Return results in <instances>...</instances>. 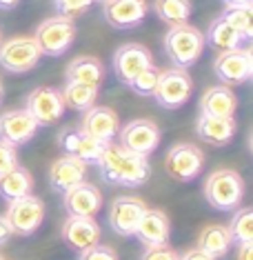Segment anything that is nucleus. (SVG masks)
I'll return each instance as SVG.
<instances>
[{
    "label": "nucleus",
    "instance_id": "4be33fe9",
    "mask_svg": "<svg viewBox=\"0 0 253 260\" xmlns=\"http://www.w3.org/2000/svg\"><path fill=\"white\" fill-rule=\"evenodd\" d=\"M238 98L229 87H209L200 98V116L211 118H233Z\"/></svg>",
    "mask_w": 253,
    "mask_h": 260
},
{
    "label": "nucleus",
    "instance_id": "2eb2a0df",
    "mask_svg": "<svg viewBox=\"0 0 253 260\" xmlns=\"http://www.w3.org/2000/svg\"><path fill=\"white\" fill-rule=\"evenodd\" d=\"M118 129H120V120H118V114L109 107H89L82 114L80 120V132L87 134L89 138L98 140V143L107 145L118 136Z\"/></svg>",
    "mask_w": 253,
    "mask_h": 260
},
{
    "label": "nucleus",
    "instance_id": "a211bd4d",
    "mask_svg": "<svg viewBox=\"0 0 253 260\" xmlns=\"http://www.w3.org/2000/svg\"><path fill=\"white\" fill-rule=\"evenodd\" d=\"M58 145H60V149L64 151V156H74L87 165L96 162L104 149L102 143L89 138L87 134H82L80 129H74V127L62 129L60 136H58Z\"/></svg>",
    "mask_w": 253,
    "mask_h": 260
},
{
    "label": "nucleus",
    "instance_id": "a18cd8bd",
    "mask_svg": "<svg viewBox=\"0 0 253 260\" xmlns=\"http://www.w3.org/2000/svg\"><path fill=\"white\" fill-rule=\"evenodd\" d=\"M100 3H104V0H100Z\"/></svg>",
    "mask_w": 253,
    "mask_h": 260
},
{
    "label": "nucleus",
    "instance_id": "c9c22d12",
    "mask_svg": "<svg viewBox=\"0 0 253 260\" xmlns=\"http://www.w3.org/2000/svg\"><path fill=\"white\" fill-rule=\"evenodd\" d=\"M140 260H180V253L171 249L169 245H160V247H147L142 258Z\"/></svg>",
    "mask_w": 253,
    "mask_h": 260
},
{
    "label": "nucleus",
    "instance_id": "393cba45",
    "mask_svg": "<svg viewBox=\"0 0 253 260\" xmlns=\"http://www.w3.org/2000/svg\"><path fill=\"white\" fill-rule=\"evenodd\" d=\"M204 43H209V47H213V49L220 51V54L244 47L242 36H240L222 16H218L215 20H211L207 34H204Z\"/></svg>",
    "mask_w": 253,
    "mask_h": 260
},
{
    "label": "nucleus",
    "instance_id": "a19ab883",
    "mask_svg": "<svg viewBox=\"0 0 253 260\" xmlns=\"http://www.w3.org/2000/svg\"><path fill=\"white\" fill-rule=\"evenodd\" d=\"M227 7H242V5H251V0H225Z\"/></svg>",
    "mask_w": 253,
    "mask_h": 260
},
{
    "label": "nucleus",
    "instance_id": "f3484780",
    "mask_svg": "<svg viewBox=\"0 0 253 260\" xmlns=\"http://www.w3.org/2000/svg\"><path fill=\"white\" fill-rule=\"evenodd\" d=\"M36 132L38 122L25 109H9L0 116V140L14 147L27 145L36 136Z\"/></svg>",
    "mask_w": 253,
    "mask_h": 260
},
{
    "label": "nucleus",
    "instance_id": "58836bf2",
    "mask_svg": "<svg viewBox=\"0 0 253 260\" xmlns=\"http://www.w3.org/2000/svg\"><path fill=\"white\" fill-rule=\"evenodd\" d=\"M11 238V229H9V224L5 222V218L0 216V245H5Z\"/></svg>",
    "mask_w": 253,
    "mask_h": 260
},
{
    "label": "nucleus",
    "instance_id": "473e14b6",
    "mask_svg": "<svg viewBox=\"0 0 253 260\" xmlns=\"http://www.w3.org/2000/svg\"><path fill=\"white\" fill-rule=\"evenodd\" d=\"M56 9H58V16H62V18H78V16L87 14L89 7L93 5V0H54Z\"/></svg>",
    "mask_w": 253,
    "mask_h": 260
},
{
    "label": "nucleus",
    "instance_id": "ea45409f",
    "mask_svg": "<svg viewBox=\"0 0 253 260\" xmlns=\"http://www.w3.org/2000/svg\"><path fill=\"white\" fill-rule=\"evenodd\" d=\"M20 5V0H0V11H11Z\"/></svg>",
    "mask_w": 253,
    "mask_h": 260
},
{
    "label": "nucleus",
    "instance_id": "ddd939ff",
    "mask_svg": "<svg viewBox=\"0 0 253 260\" xmlns=\"http://www.w3.org/2000/svg\"><path fill=\"white\" fill-rule=\"evenodd\" d=\"M151 64H154L151 51L147 49L144 45H138V43H129V45L118 47L114 54V74H116V78L120 82H125V85H129L140 72H144Z\"/></svg>",
    "mask_w": 253,
    "mask_h": 260
},
{
    "label": "nucleus",
    "instance_id": "39448f33",
    "mask_svg": "<svg viewBox=\"0 0 253 260\" xmlns=\"http://www.w3.org/2000/svg\"><path fill=\"white\" fill-rule=\"evenodd\" d=\"M193 80L185 69H164L160 72L158 85L154 89V100L162 109H178L191 98Z\"/></svg>",
    "mask_w": 253,
    "mask_h": 260
},
{
    "label": "nucleus",
    "instance_id": "20e7f679",
    "mask_svg": "<svg viewBox=\"0 0 253 260\" xmlns=\"http://www.w3.org/2000/svg\"><path fill=\"white\" fill-rule=\"evenodd\" d=\"M76 34L78 31H76L74 20L54 16V18H47L36 27L33 40H36L43 56H62L64 51L71 49Z\"/></svg>",
    "mask_w": 253,
    "mask_h": 260
},
{
    "label": "nucleus",
    "instance_id": "9b49d317",
    "mask_svg": "<svg viewBox=\"0 0 253 260\" xmlns=\"http://www.w3.org/2000/svg\"><path fill=\"white\" fill-rule=\"evenodd\" d=\"M25 111L38 122V127H49L62 118L64 100L56 87H36L25 100Z\"/></svg>",
    "mask_w": 253,
    "mask_h": 260
},
{
    "label": "nucleus",
    "instance_id": "9d476101",
    "mask_svg": "<svg viewBox=\"0 0 253 260\" xmlns=\"http://www.w3.org/2000/svg\"><path fill=\"white\" fill-rule=\"evenodd\" d=\"M204 167V153L200 151V147L193 143H180L173 145L167 151L164 158V169L178 182H189L196 176H200V171Z\"/></svg>",
    "mask_w": 253,
    "mask_h": 260
},
{
    "label": "nucleus",
    "instance_id": "c03bdc74",
    "mask_svg": "<svg viewBox=\"0 0 253 260\" xmlns=\"http://www.w3.org/2000/svg\"><path fill=\"white\" fill-rule=\"evenodd\" d=\"M0 260H5V258H3V256H0Z\"/></svg>",
    "mask_w": 253,
    "mask_h": 260
},
{
    "label": "nucleus",
    "instance_id": "7c9ffc66",
    "mask_svg": "<svg viewBox=\"0 0 253 260\" xmlns=\"http://www.w3.org/2000/svg\"><path fill=\"white\" fill-rule=\"evenodd\" d=\"M229 234H231L233 242H253V209L251 207H242L235 209V216L229 224Z\"/></svg>",
    "mask_w": 253,
    "mask_h": 260
},
{
    "label": "nucleus",
    "instance_id": "c85d7f7f",
    "mask_svg": "<svg viewBox=\"0 0 253 260\" xmlns=\"http://www.w3.org/2000/svg\"><path fill=\"white\" fill-rule=\"evenodd\" d=\"M156 16L167 25H187V20L193 14L191 0H156L154 3Z\"/></svg>",
    "mask_w": 253,
    "mask_h": 260
},
{
    "label": "nucleus",
    "instance_id": "37998d69",
    "mask_svg": "<svg viewBox=\"0 0 253 260\" xmlns=\"http://www.w3.org/2000/svg\"><path fill=\"white\" fill-rule=\"evenodd\" d=\"M0 45H3V29H0Z\"/></svg>",
    "mask_w": 253,
    "mask_h": 260
},
{
    "label": "nucleus",
    "instance_id": "f8f14e48",
    "mask_svg": "<svg viewBox=\"0 0 253 260\" xmlns=\"http://www.w3.org/2000/svg\"><path fill=\"white\" fill-rule=\"evenodd\" d=\"M149 5L147 0H104L102 16L104 22L118 31H129L144 22Z\"/></svg>",
    "mask_w": 253,
    "mask_h": 260
},
{
    "label": "nucleus",
    "instance_id": "aec40b11",
    "mask_svg": "<svg viewBox=\"0 0 253 260\" xmlns=\"http://www.w3.org/2000/svg\"><path fill=\"white\" fill-rule=\"evenodd\" d=\"M169 234H171V224H169L167 214L160 209H147L140 218L133 236L144 247H160L169 245Z\"/></svg>",
    "mask_w": 253,
    "mask_h": 260
},
{
    "label": "nucleus",
    "instance_id": "e433bc0d",
    "mask_svg": "<svg viewBox=\"0 0 253 260\" xmlns=\"http://www.w3.org/2000/svg\"><path fill=\"white\" fill-rule=\"evenodd\" d=\"M235 256L238 260H253V242H240Z\"/></svg>",
    "mask_w": 253,
    "mask_h": 260
},
{
    "label": "nucleus",
    "instance_id": "f03ea898",
    "mask_svg": "<svg viewBox=\"0 0 253 260\" xmlns=\"http://www.w3.org/2000/svg\"><path fill=\"white\" fill-rule=\"evenodd\" d=\"M164 51L175 69L193 67L204 51V34L191 25H175L164 36Z\"/></svg>",
    "mask_w": 253,
    "mask_h": 260
},
{
    "label": "nucleus",
    "instance_id": "b1692460",
    "mask_svg": "<svg viewBox=\"0 0 253 260\" xmlns=\"http://www.w3.org/2000/svg\"><path fill=\"white\" fill-rule=\"evenodd\" d=\"M235 118H211V116H200L196 134L200 136V140L209 145H227L229 140L235 136Z\"/></svg>",
    "mask_w": 253,
    "mask_h": 260
},
{
    "label": "nucleus",
    "instance_id": "6e6552de",
    "mask_svg": "<svg viewBox=\"0 0 253 260\" xmlns=\"http://www.w3.org/2000/svg\"><path fill=\"white\" fill-rule=\"evenodd\" d=\"M40 49L36 45L33 36H18L9 38L0 45V64L7 69L9 74H25L31 72L40 62Z\"/></svg>",
    "mask_w": 253,
    "mask_h": 260
},
{
    "label": "nucleus",
    "instance_id": "dca6fc26",
    "mask_svg": "<svg viewBox=\"0 0 253 260\" xmlns=\"http://www.w3.org/2000/svg\"><path fill=\"white\" fill-rule=\"evenodd\" d=\"M62 205L69 216L93 218L102 207V193L91 182H80L62 193Z\"/></svg>",
    "mask_w": 253,
    "mask_h": 260
},
{
    "label": "nucleus",
    "instance_id": "cd10ccee",
    "mask_svg": "<svg viewBox=\"0 0 253 260\" xmlns=\"http://www.w3.org/2000/svg\"><path fill=\"white\" fill-rule=\"evenodd\" d=\"M60 96L64 100V107H71L74 111H87L89 107L96 105L98 87L82 85V82H67V80H64V87H62Z\"/></svg>",
    "mask_w": 253,
    "mask_h": 260
},
{
    "label": "nucleus",
    "instance_id": "79ce46f5",
    "mask_svg": "<svg viewBox=\"0 0 253 260\" xmlns=\"http://www.w3.org/2000/svg\"><path fill=\"white\" fill-rule=\"evenodd\" d=\"M3 98H5V89H3V80H0V103H3Z\"/></svg>",
    "mask_w": 253,
    "mask_h": 260
},
{
    "label": "nucleus",
    "instance_id": "bb28decb",
    "mask_svg": "<svg viewBox=\"0 0 253 260\" xmlns=\"http://www.w3.org/2000/svg\"><path fill=\"white\" fill-rule=\"evenodd\" d=\"M33 189V178L29 174V169L16 165L14 169H9L5 176H0V198L14 203L18 198H25L31 193Z\"/></svg>",
    "mask_w": 253,
    "mask_h": 260
},
{
    "label": "nucleus",
    "instance_id": "0eeeda50",
    "mask_svg": "<svg viewBox=\"0 0 253 260\" xmlns=\"http://www.w3.org/2000/svg\"><path fill=\"white\" fill-rule=\"evenodd\" d=\"M3 218H5V222L9 224L11 234L31 236L40 224H43L45 205L38 196L29 193L25 198H18V200H14V203H9Z\"/></svg>",
    "mask_w": 253,
    "mask_h": 260
},
{
    "label": "nucleus",
    "instance_id": "f257e3e1",
    "mask_svg": "<svg viewBox=\"0 0 253 260\" xmlns=\"http://www.w3.org/2000/svg\"><path fill=\"white\" fill-rule=\"evenodd\" d=\"M96 165L100 169L102 180L109 182V185H118V187H140L151 176V167L147 158L122 149L116 143L104 145Z\"/></svg>",
    "mask_w": 253,
    "mask_h": 260
},
{
    "label": "nucleus",
    "instance_id": "6ab92c4d",
    "mask_svg": "<svg viewBox=\"0 0 253 260\" xmlns=\"http://www.w3.org/2000/svg\"><path fill=\"white\" fill-rule=\"evenodd\" d=\"M62 240L74 251H85L89 247L98 245L100 240V224L93 218H76L69 216L62 224Z\"/></svg>",
    "mask_w": 253,
    "mask_h": 260
},
{
    "label": "nucleus",
    "instance_id": "a878e982",
    "mask_svg": "<svg viewBox=\"0 0 253 260\" xmlns=\"http://www.w3.org/2000/svg\"><path fill=\"white\" fill-rule=\"evenodd\" d=\"M231 245H233L231 234H229V229L222 227V224H207L198 236V249L204 251L213 260L225 258L229 249H231Z\"/></svg>",
    "mask_w": 253,
    "mask_h": 260
},
{
    "label": "nucleus",
    "instance_id": "5701e85b",
    "mask_svg": "<svg viewBox=\"0 0 253 260\" xmlns=\"http://www.w3.org/2000/svg\"><path fill=\"white\" fill-rule=\"evenodd\" d=\"M64 80L100 87V82L104 80V64L93 56H78L67 64V69H64Z\"/></svg>",
    "mask_w": 253,
    "mask_h": 260
},
{
    "label": "nucleus",
    "instance_id": "1a4fd4ad",
    "mask_svg": "<svg viewBox=\"0 0 253 260\" xmlns=\"http://www.w3.org/2000/svg\"><path fill=\"white\" fill-rule=\"evenodd\" d=\"M218 80L225 87L244 85L253 78V54L249 47H240L233 51H225L213 62Z\"/></svg>",
    "mask_w": 253,
    "mask_h": 260
},
{
    "label": "nucleus",
    "instance_id": "f704fd0d",
    "mask_svg": "<svg viewBox=\"0 0 253 260\" xmlns=\"http://www.w3.org/2000/svg\"><path fill=\"white\" fill-rule=\"evenodd\" d=\"M78 260H118V253L107 245H93L89 249L80 251Z\"/></svg>",
    "mask_w": 253,
    "mask_h": 260
},
{
    "label": "nucleus",
    "instance_id": "423d86ee",
    "mask_svg": "<svg viewBox=\"0 0 253 260\" xmlns=\"http://www.w3.org/2000/svg\"><path fill=\"white\" fill-rule=\"evenodd\" d=\"M118 145L136 156L149 158L160 145V127L144 118L131 120L122 129H118Z\"/></svg>",
    "mask_w": 253,
    "mask_h": 260
},
{
    "label": "nucleus",
    "instance_id": "7ed1b4c3",
    "mask_svg": "<svg viewBox=\"0 0 253 260\" xmlns=\"http://www.w3.org/2000/svg\"><path fill=\"white\" fill-rule=\"evenodd\" d=\"M244 196V180L233 169H218L204 180V198L218 211H235Z\"/></svg>",
    "mask_w": 253,
    "mask_h": 260
},
{
    "label": "nucleus",
    "instance_id": "72a5a7b5",
    "mask_svg": "<svg viewBox=\"0 0 253 260\" xmlns=\"http://www.w3.org/2000/svg\"><path fill=\"white\" fill-rule=\"evenodd\" d=\"M18 165V153H16V147L0 140V176H5L9 169H14Z\"/></svg>",
    "mask_w": 253,
    "mask_h": 260
},
{
    "label": "nucleus",
    "instance_id": "4468645a",
    "mask_svg": "<svg viewBox=\"0 0 253 260\" xmlns=\"http://www.w3.org/2000/svg\"><path fill=\"white\" fill-rule=\"evenodd\" d=\"M147 205L136 196H118L109 207V227L118 236H133Z\"/></svg>",
    "mask_w": 253,
    "mask_h": 260
},
{
    "label": "nucleus",
    "instance_id": "c756f323",
    "mask_svg": "<svg viewBox=\"0 0 253 260\" xmlns=\"http://www.w3.org/2000/svg\"><path fill=\"white\" fill-rule=\"evenodd\" d=\"M222 18L231 25L235 31L242 36L244 43L253 40V7L242 5V7H227L222 11Z\"/></svg>",
    "mask_w": 253,
    "mask_h": 260
},
{
    "label": "nucleus",
    "instance_id": "2f4dec72",
    "mask_svg": "<svg viewBox=\"0 0 253 260\" xmlns=\"http://www.w3.org/2000/svg\"><path fill=\"white\" fill-rule=\"evenodd\" d=\"M160 72L162 69H158L156 64H151V67H147L144 72H140L136 78L129 82V89L133 93H138V96H151L158 85V78H160Z\"/></svg>",
    "mask_w": 253,
    "mask_h": 260
},
{
    "label": "nucleus",
    "instance_id": "4c0bfd02",
    "mask_svg": "<svg viewBox=\"0 0 253 260\" xmlns=\"http://www.w3.org/2000/svg\"><path fill=\"white\" fill-rule=\"evenodd\" d=\"M180 260H213L211 256H207L204 251H200L198 247H193V249H189V251H185L180 256Z\"/></svg>",
    "mask_w": 253,
    "mask_h": 260
},
{
    "label": "nucleus",
    "instance_id": "412c9836",
    "mask_svg": "<svg viewBox=\"0 0 253 260\" xmlns=\"http://www.w3.org/2000/svg\"><path fill=\"white\" fill-rule=\"evenodd\" d=\"M85 176H87V162H82L74 156H60L49 169V185L54 191L64 193L67 189L85 182Z\"/></svg>",
    "mask_w": 253,
    "mask_h": 260
}]
</instances>
